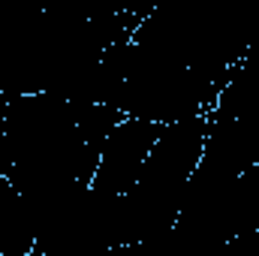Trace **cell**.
Returning a JSON list of instances; mask_svg holds the SVG:
<instances>
[{"instance_id": "cell-1", "label": "cell", "mask_w": 259, "mask_h": 256, "mask_svg": "<svg viewBox=\"0 0 259 256\" xmlns=\"http://www.w3.org/2000/svg\"><path fill=\"white\" fill-rule=\"evenodd\" d=\"M160 133H163L160 124L124 118L106 139V148H103V157H100L91 187L103 196H127L136 187V181L145 169V160H148L151 148L157 145Z\"/></svg>"}, {"instance_id": "cell-2", "label": "cell", "mask_w": 259, "mask_h": 256, "mask_svg": "<svg viewBox=\"0 0 259 256\" xmlns=\"http://www.w3.org/2000/svg\"><path fill=\"white\" fill-rule=\"evenodd\" d=\"M36 250V223L18 190L0 175V256H27Z\"/></svg>"}, {"instance_id": "cell-3", "label": "cell", "mask_w": 259, "mask_h": 256, "mask_svg": "<svg viewBox=\"0 0 259 256\" xmlns=\"http://www.w3.org/2000/svg\"><path fill=\"white\" fill-rule=\"evenodd\" d=\"M223 256H259V229L244 232V235H238V238H232V241L226 244Z\"/></svg>"}, {"instance_id": "cell-4", "label": "cell", "mask_w": 259, "mask_h": 256, "mask_svg": "<svg viewBox=\"0 0 259 256\" xmlns=\"http://www.w3.org/2000/svg\"><path fill=\"white\" fill-rule=\"evenodd\" d=\"M109 256H148L142 244H121V247H112Z\"/></svg>"}, {"instance_id": "cell-5", "label": "cell", "mask_w": 259, "mask_h": 256, "mask_svg": "<svg viewBox=\"0 0 259 256\" xmlns=\"http://www.w3.org/2000/svg\"><path fill=\"white\" fill-rule=\"evenodd\" d=\"M6 100L9 97L0 94V145H3V133H6Z\"/></svg>"}]
</instances>
